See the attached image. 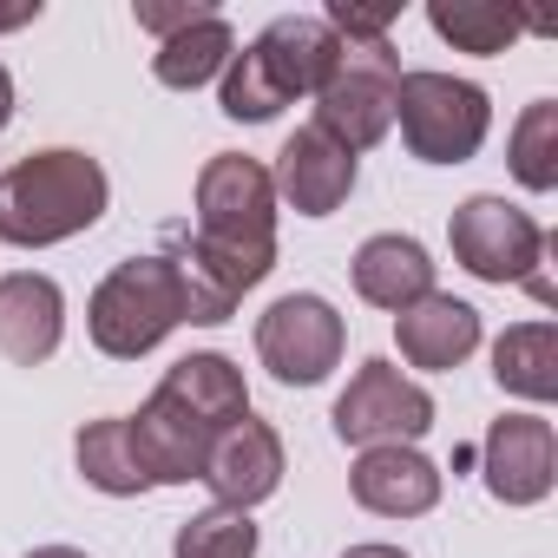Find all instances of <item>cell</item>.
Segmentation results:
<instances>
[{"label":"cell","mask_w":558,"mask_h":558,"mask_svg":"<svg viewBox=\"0 0 558 558\" xmlns=\"http://www.w3.org/2000/svg\"><path fill=\"white\" fill-rule=\"evenodd\" d=\"M112 204V178L99 158L53 145V151H27L21 165L0 171V243L14 250H47L66 243L80 230H93Z\"/></svg>","instance_id":"1"},{"label":"cell","mask_w":558,"mask_h":558,"mask_svg":"<svg viewBox=\"0 0 558 558\" xmlns=\"http://www.w3.org/2000/svg\"><path fill=\"white\" fill-rule=\"evenodd\" d=\"M184 323V290L171 256H125L86 303V336L106 362H138L151 355L171 329Z\"/></svg>","instance_id":"2"},{"label":"cell","mask_w":558,"mask_h":558,"mask_svg":"<svg viewBox=\"0 0 558 558\" xmlns=\"http://www.w3.org/2000/svg\"><path fill=\"white\" fill-rule=\"evenodd\" d=\"M447 243H453V263L466 269V276H480V283H525L538 303H551V283H545V250H551V236L519 210V204H506V197H493V191H480V197H466L460 210H453V223H447Z\"/></svg>","instance_id":"3"},{"label":"cell","mask_w":558,"mask_h":558,"mask_svg":"<svg viewBox=\"0 0 558 558\" xmlns=\"http://www.w3.org/2000/svg\"><path fill=\"white\" fill-rule=\"evenodd\" d=\"M395 119H401L408 158H421V165H466L486 145V132H493V99L473 80H453V73H401Z\"/></svg>","instance_id":"4"},{"label":"cell","mask_w":558,"mask_h":558,"mask_svg":"<svg viewBox=\"0 0 558 558\" xmlns=\"http://www.w3.org/2000/svg\"><path fill=\"white\" fill-rule=\"evenodd\" d=\"M395 93H401V53H395V40L342 47L329 86L316 93V119H310V125H323L336 145H349V151L362 158L368 145L388 138V125H395Z\"/></svg>","instance_id":"5"},{"label":"cell","mask_w":558,"mask_h":558,"mask_svg":"<svg viewBox=\"0 0 558 558\" xmlns=\"http://www.w3.org/2000/svg\"><path fill=\"white\" fill-rule=\"evenodd\" d=\"M349 349V329L336 316V303L296 290V296H276L263 316H256V362L283 381V388H316L336 375Z\"/></svg>","instance_id":"6"},{"label":"cell","mask_w":558,"mask_h":558,"mask_svg":"<svg viewBox=\"0 0 558 558\" xmlns=\"http://www.w3.org/2000/svg\"><path fill=\"white\" fill-rule=\"evenodd\" d=\"M336 440L342 447H414L434 427V395L408 381L395 362H362L355 381L336 395Z\"/></svg>","instance_id":"7"},{"label":"cell","mask_w":558,"mask_h":558,"mask_svg":"<svg viewBox=\"0 0 558 558\" xmlns=\"http://www.w3.org/2000/svg\"><path fill=\"white\" fill-rule=\"evenodd\" d=\"M191 236L269 250L276 243V184H269V165H256L243 151H217L197 171V230Z\"/></svg>","instance_id":"8"},{"label":"cell","mask_w":558,"mask_h":558,"mask_svg":"<svg viewBox=\"0 0 558 558\" xmlns=\"http://www.w3.org/2000/svg\"><path fill=\"white\" fill-rule=\"evenodd\" d=\"M480 473L499 506H538L558 480V434L545 414H499L480 440Z\"/></svg>","instance_id":"9"},{"label":"cell","mask_w":558,"mask_h":558,"mask_svg":"<svg viewBox=\"0 0 558 558\" xmlns=\"http://www.w3.org/2000/svg\"><path fill=\"white\" fill-rule=\"evenodd\" d=\"M355 171L362 165L349 145H336L323 125H296L290 145L276 151L269 184H276V204H290L296 217H336L355 191Z\"/></svg>","instance_id":"10"},{"label":"cell","mask_w":558,"mask_h":558,"mask_svg":"<svg viewBox=\"0 0 558 558\" xmlns=\"http://www.w3.org/2000/svg\"><path fill=\"white\" fill-rule=\"evenodd\" d=\"M283 473H290V460H283V434H276L269 421H256V414H243V421H230V427L210 440L197 480L217 493V506L250 512V506H263L276 486H283Z\"/></svg>","instance_id":"11"},{"label":"cell","mask_w":558,"mask_h":558,"mask_svg":"<svg viewBox=\"0 0 558 558\" xmlns=\"http://www.w3.org/2000/svg\"><path fill=\"white\" fill-rule=\"evenodd\" d=\"M349 493L375 519H421L440 506V466L421 447H362L349 466Z\"/></svg>","instance_id":"12"},{"label":"cell","mask_w":558,"mask_h":558,"mask_svg":"<svg viewBox=\"0 0 558 558\" xmlns=\"http://www.w3.org/2000/svg\"><path fill=\"white\" fill-rule=\"evenodd\" d=\"M250 53L263 60V73H269L276 86H283V99H316V93L329 86L336 60H342V40H336V27L316 21V14H276V21L250 40Z\"/></svg>","instance_id":"13"},{"label":"cell","mask_w":558,"mask_h":558,"mask_svg":"<svg viewBox=\"0 0 558 558\" xmlns=\"http://www.w3.org/2000/svg\"><path fill=\"white\" fill-rule=\"evenodd\" d=\"M60 336H66V296L53 276H40V269L0 276V355L14 368H40V362H53Z\"/></svg>","instance_id":"14"},{"label":"cell","mask_w":558,"mask_h":558,"mask_svg":"<svg viewBox=\"0 0 558 558\" xmlns=\"http://www.w3.org/2000/svg\"><path fill=\"white\" fill-rule=\"evenodd\" d=\"M349 276H355V296L375 303V310H388V316H401V310H414L421 296H434V256H427V243H414V236H401V230L368 236V243L355 250Z\"/></svg>","instance_id":"15"},{"label":"cell","mask_w":558,"mask_h":558,"mask_svg":"<svg viewBox=\"0 0 558 558\" xmlns=\"http://www.w3.org/2000/svg\"><path fill=\"white\" fill-rule=\"evenodd\" d=\"M395 342H401V362H408V368L447 375V368H460V362L480 349V310L434 290V296H421L414 310L395 316Z\"/></svg>","instance_id":"16"},{"label":"cell","mask_w":558,"mask_h":558,"mask_svg":"<svg viewBox=\"0 0 558 558\" xmlns=\"http://www.w3.org/2000/svg\"><path fill=\"white\" fill-rule=\"evenodd\" d=\"M132 427V447H138V460H145V473H151V486H191L197 473H204V453H210V427H197L178 401H165L158 388H151V401L125 421Z\"/></svg>","instance_id":"17"},{"label":"cell","mask_w":558,"mask_h":558,"mask_svg":"<svg viewBox=\"0 0 558 558\" xmlns=\"http://www.w3.org/2000/svg\"><path fill=\"white\" fill-rule=\"evenodd\" d=\"M158 395H165V401H178V408H184L197 427H210V434H223L230 421H243V414H250L243 368H236L230 355H217V349L171 362V368H165V381H158Z\"/></svg>","instance_id":"18"},{"label":"cell","mask_w":558,"mask_h":558,"mask_svg":"<svg viewBox=\"0 0 558 558\" xmlns=\"http://www.w3.org/2000/svg\"><path fill=\"white\" fill-rule=\"evenodd\" d=\"M230 53H236V34H230V21H223V14H204V21H191L184 34L158 40V53H151V73H158V86H171V93H197V86L223 80Z\"/></svg>","instance_id":"19"},{"label":"cell","mask_w":558,"mask_h":558,"mask_svg":"<svg viewBox=\"0 0 558 558\" xmlns=\"http://www.w3.org/2000/svg\"><path fill=\"white\" fill-rule=\"evenodd\" d=\"M73 460H80L86 486H99V493H112V499H138V493H151V473H145V460H138V447H132L125 414L86 421L80 440H73Z\"/></svg>","instance_id":"20"},{"label":"cell","mask_w":558,"mask_h":558,"mask_svg":"<svg viewBox=\"0 0 558 558\" xmlns=\"http://www.w3.org/2000/svg\"><path fill=\"white\" fill-rule=\"evenodd\" d=\"M493 381L519 401H558V329L519 323L493 342Z\"/></svg>","instance_id":"21"},{"label":"cell","mask_w":558,"mask_h":558,"mask_svg":"<svg viewBox=\"0 0 558 558\" xmlns=\"http://www.w3.org/2000/svg\"><path fill=\"white\" fill-rule=\"evenodd\" d=\"M427 27L453 47V53H506L519 34H525V21L519 14H506V8H493V0H434L427 8Z\"/></svg>","instance_id":"22"},{"label":"cell","mask_w":558,"mask_h":558,"mask_svg":"<svg viewBox=\"0 0 558 558\" xmlns=\"http://www.w3.org/2000/svg\"><path fill=\"white\" fill-rule=\"evenodd\" d=\"M263 532L236 506H204L171 532V558H256Z\"/></svg>","instance_id":"23"},{"label":"cell","mask_w":558,"mask_h":558,"mask_svg":"<svg viewBox=\"0 0 558 558\" xmlns=\"http://www.w3.org/2000/svg\"><path fill=\"white\" fill-rule=\"evenodd\" d=\"M512 178L525 191H558V99H532L512 125Z\"/></svg>","instance_id":"24"},{"label":"cell","mask_w":558,"mask_h":558,"mask_svg":"<svg viewBox=\"0 0 558 558\" xmlns=\"http://www.w3.org/2000/svg\"><path fill=\"white\" fill-rule=\"evenodd\" d=\"M217 106H223V119H236V125H269L290 99H283V86L263 73V60L243 47V53H230L223 80H217Z\"/></svg>","instance_id":"25"},{"label":"cell","mask_w":558,"mask_h":558,"mask_svg":"<svg viewBox=\"0 0 558 558\" xmlns=\"http://www.w3.org/2000/svg\"><path fill=\"white\" fill-rule=\"evenodd\" d=\"M204 14H217V8H204V0H178V8H151V0H138V27H145V34H158V40L184 34V27H191V21H204Z\"/></svg>","instance_id":"26"},{"label":"cell","mask_w":558,"mask_h":558,"mask_svg":"<svg viewBox=\"0 0 558 558\" xmlns=\"http://www.w3.org/2000/svg\"><path fill=\"white\" fill-rule=\"evenodd\" d=\"M342 558H408V551H401V545H381V538H375V545H349Z\"/></svg>","instance_id":"27"},{"label":"cell","mask_w":558,"mask_h":558,"mask_svg":"<svg viewBox=\"0 0 558 558\" xmlns=\"http://www.w3.org/2000/svg\"><path fill=\"white\" fill-rule=\"evenodd\" d=\"M8 119H14V73L0 66V132H8Z\"/></svg>","instance_id":"28"},{"label":"cell","mask_w":558,"mask_h":558,"mask_svg":"<svg viewBox=\"0 0 558 558\" xmlns=\"http://www.w3.org/2000/svg\"><path fill=\"white\" fill-rule=\"evenodd\" d=\"M27 21H40V8H8V14H0V34H14V27H27Z\"/></svg>","instance_id":"29"},{"label":"cell","mask_w":558,"mask_h":558,"mask_svg":"<svg viewBox=\"0 0 558 558\" xmlns=\"http://www.w3.org/2000/svg\"><path fill=\"white\" fill-rule=\"evenodd\" d=\"M27 558H86V551H80V545H34Z\"/></svg>","instance_id":"30"}]
</instances>
